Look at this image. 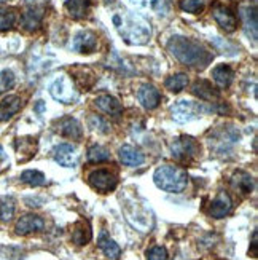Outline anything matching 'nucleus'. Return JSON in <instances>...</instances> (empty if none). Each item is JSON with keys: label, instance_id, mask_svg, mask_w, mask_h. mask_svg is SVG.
<instances>
[{"label": "nucleus", "instance_id": "obj_1", "mask_svg": "<svg viewBox=\"0 0 258 260\" xmlns=\"http://www.w3.org/2000/svg\"><path fill=\"white\" fill-rule=\"evenodd\" d=\"M167 50L182 64L193 67V69H204L214 58L204 45L180 36H175L167 42Z\"/></svg>", "mask_w": 258, "mask_h": 260}, {"label": "nucleus", "instance_id": "obj_2", "mask_svg": "<svg viewBox=\"0 0 258 260\" xmlns=\"http://www.w3.org/2000/svg\"><path fill=\"white\" fill-rule=\"evenodd\" d=\"M114 24L128 45H145L152 37V27L149 22L142 16L131 13V11L115 15Z\"/></svg>", "mask_w": 258, "mask_h": 260}, {"label": "nucleus", "instance_id": "obj_3", "mask_svg": "<svg viewBox=\"0 0 258 260\" xmlns=\"http://www.w3.org/2000/svg\"><path fill=\"white\" fill-rule=\"evenodd\" d=\"M153 180L156 187H160L161 190L171 191V193H178V191L185 190L188 176L182 168L174 165H163L155 171Z\"/></svg>", "mask_w": 258, "mask_h": 260}, {"label": "nucleus", "instance_id": "obj_4", "mask_svg": "<svg viewBox=\"0 0 258 260\" xmlns=\"http://www.w3.org/2000/svg\"><path fill=\"white\" fill-rule=\"evenodd\" d=\"M50 93H51L53 99L59 101V103H62V104H72L78 99V93L75 89V85L67 75L56 77V80L50 86Z\"/></svg>", "mask_w": 258, "mask_h": 260}, {"label": "nucleus", "instance_id": "obj_5", "mask_svg": "<svg viewBox=\"0 0 258 260\" xmlns=\"http://www.w3.org/2000/svg\"><path fill=\"white\" fill-rule=\"evenodd\" d=\"M88 182L100 193H107V191L115 190L118 179L114 173L107 171V169H97V171H93L88 176Z\"/></svg>", "mask_w": 258, "mask_h": 260}, {"label": "nucleus", "instance_id": "obj_6", "mask_svg": "<svg viewBox=\"0 0 258 260\" xmlns=\"http://www.w3.org/2000/svg\"><path fill=\"white\" fill-rule=\"evenodd\" d=\"M171 152L177 160H190V158L198 155L199 145L193 138H190V136H182V138H178L172 142Z\"/></svg>", "mask_w": 258, "mask_h": 260}, {"label": "nucleus", "instance_id": "obj_7", "mask_svg": "<svg viewBox=\"0 0 258 260\" xmlns=\"http://www.w3.org/2000/svg\"><path fill=\"white\" fill-rule=\"evenodd\" d=\"M72 48L77 53H83V54L93 53L97 48V37L89 30L78 32L77 36L73 37V40H72Z\"/></svg>", "mask_w": 258, "mask_h": 260}, {"label": "nucleus", "instance_id": "obj_8", "mask_svg": "<svg viewBox=\"0 0 258 260\" xmlns=\"http://www.w3.org/2000/svg\"><path fill=\"white\" fill-rule=\"evenodd\" d=\"M198 112H199V107L195 103L183 99L172 106V118L178 123H187L190 120H193Z\"/></svg>", "mask_w": 258, "mask_h": 260}, {"label": "nucleus", "instance_id": "obj_9", "mask_svg": "<svg viewBox=\"0 0 258 260\" xmlns=\"http://www.w3.org/2000/svg\"><path fill=\"white\" fill-rule=\"evenodd\" d=\"M54 160L64 168H72L78 163V150L72 144H59L54 149Z\"/></svg>", "mask_w": 258, "mask_h": 260}, {"label": "nucleus", "instance_id": "obj_10", "mask_svg": "<svg viewBox=\"0 0 258 260\" xmlns=\"http://www.w3.org/2000/svg\"><path fill=\"white\" fill-rule=\"evenodd\" d=\"M45 229V220L40 216H35V214H26V216L19 217V220L16 222L15 232L18 235H29L33 232H42Z\"/></svg>", "mask_w": 258, "mask_h": 260}, {"label": "nucleus", "instance_id": "obj_11", "mask_svg": "<svg viewBox=\"0 0 258 260\" xmlns=\"http://www.w3.org/2000/svg\"><path fill=\"white\" fill-rule=\"evenodd\" d=\"M212 15H214V18L220 24V27L225 29L227 32H233L238 27V18L228 7L215 5L214 10H212Z\"/></svg>", "mask_w": 258, "mask_h": 260}, {"label": "nucleus", "instance_id": "obj_12", "mask_svg": "<svg viewBox=\"0 0 258 260\" xmlns=\"http://www.w3.org/2000/svg\"><path fill=\"white\" fill-rule=\"evenodd\" d=\"M137 99L139 103L145 107V109H156L161 103V94L153 85H142L137 91Z\"/></svg>", "mask_w": 258, "mask_h": 260}, {"label": "nucleus", "instance_id": "obj_13", "mask_svg": "<svg viewBox=\"0 0 258 260\" xmlns=\"http://www.w3.org/2000/svg\"><path fill=\"white\" fill-rule=\"evenodd\" d=\"M231 208H233V203H231L230 195L225 193V191H220V193L215 197V200L210 203L209 214L214 219H223L230 214Z\"/></svg>", "mask_w": 258, "mask_h": 260}, {"label": "nucleus", "instance_id": "obj_14", "mask_svg": "<svg viewBox=\"0 0 258 260\" xmlns=\"http://www.w3.org/2000/svg\"><path fill=\"white\" fill-rule=\"evenodd\" d=\"M242 22H244V30L247 34V37L252 39V42H256L258 36V24H256V7L249 5L241 8Z\"/></svg>", "mask_w": 258, "mask_h": 260}, {"label": "nucleus", "instance_id": "obj_15", "mask_svg": "<svg viewBox=\"0 0 258 260\" xmlns=\"http://www.w3.org/2000/svg\"><path fill=\"white\" fill-rule=\"evenodd\" d=\"M118 156H120V161L123 165H126V166H132V168H136V166H140L143 163V153L137 149V147H134V145H123L121 149L118 150Z\"/></svg>", "mask_w": 258, "mask_h": 260}, {"label": "nucleus", "instance_id": "obj_16", "mask_svg": "<svg viewBox=\"0 0 258 260\" xmlns=\"http://www.w3.org/2000/svg\"><path fill=\"white\" fill-rule=\"evenodd\" d=\"M56 129H58V133H61L62 136H67V138L75 139V141L82 138L80 123L72 117H64L62 120H59L58 125H56Z\"/></svg>", "mask_w": 258, "mask_h": 260}, {"label": "nucleus", "instance_id": "obj_17", "mask_svg": "<svg viewBox=\"0 0 258 260\" xmlns=\"http://www.w3.org/2000/svg\"><path fill=\"white\" fill-rule=\"evenodd\" d=\"M96 107L99 110H102L104 114L107 115H114V117H118L121 114V104H120V101L115 99L114 96H110V94H102V96H99L96 99Z\"/></svg>", "mask_w": 258, "mask_h": 260}, {"label": "nucleus", "instance_id": "obj_18", "mask_svg": "<svg viewBox=\"0 0 258 260\" xmlns=\"http://www.w3.org/2000/svg\"><path fill=\"white\" fill-rule=\"evenodd\" d=\"M231 185H233L234 190H238L239 193H242V195L250 193V191L253 190V187H255L252 176L247 174V173H244V171L234 173V176L231 177Z\"/></svg>", "mask_w": 258, "mask_h": 260}, {"label": "nucleus", "instance_id": "obj_19", "mask_svg": "<svg viewBox=\"0 0 258 260\" xmlns=\"http://www.w3.org/2000/svg\"><path fill=\"white\" fill-rule=\"evenodd\" d=\"M21 109V99L18 96H8L0 103V121H7L18 114Z\"/></svg>", "mask_w": 258, "mask_h": 260}, {"label": "nucleus", "instance_id": "obj_20", "mask_svg": "<svg viewBox=\"0 0 258 260\" xmlns=\"http://www.w3.org/2000/svg\"><path fill=\"white\" fill-rule=\"evenodd\" d=\"M233 75L234 74L231 71V67L225 64H220L212 71V78H214V82L218 88H228L233 82Z\"/></svg>", "mask_w": 258, "mask_h": 260}, {"label": "nucleus", "instance_id": "obj_21", "mask_svg": "<svg viewBox=\"0 0 258 260\" xmlns=\"http://www.w3.org/2000/svg\"><path fill=\"white\" fill-rule=\"evenodd\" d=\"M99 247H100V251H102L108 258H118L121 255V247L114 240H112L110 236H107L105 233L100 235Z\"/></svg>", "mask_w": 258, "mask_h": 260}, {"label": "nucleus", "instance_id": "obj_22", "mask_svg": "<svg viewBox=\"0 0 258 260\" xmlns=\"http://www.w3.org/2000/svg\"><path fill=\"white\" fill-rule=\"evenodd\" d=\"M193 93L201 98V99H204V101H215L218 93L215 91V88L212 86L207 80H198L195 85H193Z\"/></svg>", "mask_w": 258, "mask_h": 260}, {"label": "nucleus", "instance_id": "obj_23", "mask_svg": "<svg viewBox=\"0 0 258 260\" xmlns=\"http://www.w3.org/2000/svg\"><path fill=\"white\" fill-rule=\"evenodd\" d=\"M21 24L27 30H35L40 27L42 24V11L37 8H29L26 10V13L22 15V21Z\"/></svg>", "mask_w": 258, "mask_h": 260}, {"label": "nucleus", "instance_id": "obj_24", "mask_svg": "<svg viewBox=\"0 0 258 260\" xmlns=\"http://www.w3.org/2000/svg\"><path fill=\"white\" fill-rule=\"evenodd\" d=\"M65 8L69 11V15L75 19H82L86 16L89 8V0H67Z\"/></svg>", "mask_w": 258, "mask_h": 260}, {"label": "nucleus", "instance_id": "obj_25", "mask_svg": "<svg viewBox=\"0 0 258 260\" xmlns=\"http://www.w3.org/2000/svg\"><path fill=\"white\" fill-rule=\"evenodd\" d=\"M91 240V230H89L88 223H78L72 232V241L77 246H85Z\"/></svg>", "mask_w": 258, "mask_h": 260}, {"label": "nucleus", "instance_id": "obj_26", "mask_svg": "<svg viewBox=\"0 0 258 260\" xmlns=\"http://www.w3.org/2000/svg\"><path fill=\"white\" fill-rule=\"evenodd\" d=\"M18 13L13 8H0V30H10L16 24Z\"/></svg>", "mask_w": 258, "mask_h": 260}, {"label": "nucleus", "instance_id": "obj_27", "mask_svg": "<svg viewBox=\"0 0 258 260\" xmlns=\"http://www.w3.org/2000/svg\"><path fill=\"white\" fill-rule=\"evenodd\" d=\"M88 160L91 163H102L110 160V152L105 149L104 145H93L88 150Z\"/></svg>", "mask_w": 258, "mask_h": 260}, {"label": "nucleus", "instance_id": "obj_28", "mask_svg": "<svg viewBox=\"0 0 258 260\" xmlns=\"http://www.w3.org/2000/svg\"><path fill=\"white\" fill-rule=\"evenodd\" d=\"M187 85H188V75L187 74H175L166 80L167 89H171V91H174V93L182 91V89L187 88Z\"/></svg>", "mask_w": 258, "mask_h": 260}, {"label": "nucleus", "instance_id": "obj_29", "mask_svg": "<svg viewBox=\"0 0 258 260\" xmlns=\"http://www.w3.org/2000/svg\"><path fill=\"white\" fill-rule=\"evenodd\" d=\"M21 180L32 187H39V185L45 184V176H43V173L37 171V169H27V171L21 174Z\"/></svg>", "mask_w": 258, "mask_h": 260}, {"label": "nucleus", "instance_id": "obj_30", "mask_svg": "<svg viewBox=\"0 0 258 260\" xmlns=\"http://www.w3.org/2000/svg\"><path fill=\"white\" fill-rule=\"evenodd\" d=\"M13 214H15V200L8 197L0 205V220L8 222L13 219Z\"/></svg>", "mask_w": 258, "mask_h": 260}, {"label": "nucleus", "instance_id": "obj_31", "mask_svg": "<svg viewBox=\"0 0 258 260\" xmlns=\"http://www.w3.org/2000/svg\"><path fill=\"white\" fill-rule=\"evenodd\" d=\"M207 5V0H182L180 8L187 13H201Z\"/></svg>", "mask_w": 258, "mask_h": 260}, {"label": "nucleus", "instance_id": "obj_32", "mask_svg": "<svg viewBox=\"0 0 258 260\" xmlns=\"http://www.w3.org/2000/svg\"><path fill=\"white\" fill-rule=\"evenodd\" d=\"M15 86V75L11 71H2L0 72V94L8 91Z\"/></svg>", "mask_w": 258, "mask_h": 260}, {"label": "nucleus", "instance_id": "obj_33", "mask_svg": "<svg viewBox=\"0 0 258 260\" xmlns=\"http://www.w3.org/2000/svg\"><path fill=\"white\" fill-rule=\"evenodd\" d=\"M147 260H167V251L163 246H153L145 252Z\"/></svg>", "mask_w": 258, "mask_h": 260}, {"label": "nucleus", "instance_id": "obj_34", "mask_svg": "<svg viewBox=\"0 0 258 260\" xmlns=\"http://www.w3.org/2000/svg\"><path fill=\"white\" fill-rule=\"evenodd\" d=\"M131 4L139 11H150L158 7V0H131Z\"/></svg>", "mask_w": 258, "mask_h": 260}, {"label": "nucleus", "instance_id": "obj_35", "mask_svg": "<svg viewBox=\"0 0 258 260\" xmlns=\"http://www.w3.org/2000/svg\"><path fill=\"white\" fill-rule=\"evenodd\" d=\"M37 106H39V107H37V110H39V112H42V110H43V103H42V101H40V103H39Z\"/></svg>", "mask_w": 258, "mask_h": 260}, {"label": "nucleus", "instance_id": "obj_36", "mask_svg": "<svg viewBox=\"0 0 258 260\" xmlns=\"http://www.w3.org/2000/svg\"><path fill=\"white\" fill-rule=\"evenodd\" d=\"M4 2H7V0H0V4H4Z\"/></svg>", "mask_w": 258, "mask_h": 260}]
</instances>
